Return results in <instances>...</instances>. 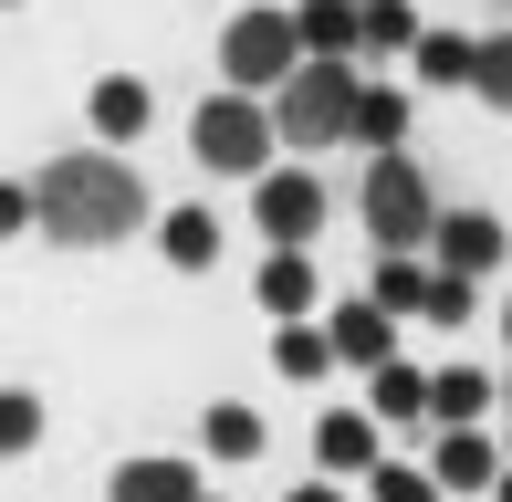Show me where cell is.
Returning <instances> with one entry per match:
<instances>
[{
    "mask_svg": "<svg viewBox=\"0 0 512 502\" xmlns=\"http://www.w3.org/2000/svg\"><path fill=\"white\" fill-rule=\"evenodd\" d=\"M147 220V189H136L126 168H105V157H53L42 168V231L63 241H115Z\"/></svg>",
    "mask_w": 512,
    "mask_h": 502,
    "instance_id": "1",
    "label": "cell"
},
{
    "mask_svg": "<svg viewBox=\"0 0 512 502\" xmlns=\"http://www.w3.org/2000/svg\"><path fill=\"white\" fill-rule=\"evenodd\" d=\"M356 105H366V84H356V63H304V74L283 84V105H272V126H283V147H335V136H356Z\"/></svg>",
    "mask_w": 512,
    "mask_h": 502,
    "instance_id": "2",
    "label": "cell"
},
{
    "mask_svg": "<svg viewBox=\"0 0 512 502\" xmlns=\"http://www.w3.org/2000/svg\"><path fill=\"white\" fill-rule=\"evenodd\" d=\"M220 63H230V84H293L314 53H304V21L241 11V21H230V42H220Z\"/></svg>",
    "mask_w": 512,
    "mask_h": 502,
    "instance_id": "3",
    "label": "cell"
},
{
    "mask_svg": "<svg viewBox=\"0 0 512 502\" xmlns=\"http://www.w3.org/2000/svg\"><path fill=\"white\" fill-rule=\"evenodd\" d=\"M366 231H377L387 251H408L418 231H429V178H418L408 157H377V168H366Z\"/></svg>",
    "mask_w": 512,
    "mask_h": 502,
    "instance_id": "4",
    "label": "cell"
},
{
    "mask_svg": "<svg viewBox=\"0 0 512 502\" xmlns=\"http://www.w3.org/2000/svg\"><path fill=\"white\" fill-rule=\"evenodd\" d=\"M189 147L209 157V168H262V157H272V116L251 95H220V105H199Z\"/></svg>",
    "mask_w": 512,
    "mask_h": 502,
    "instance_id": "5",
    "label": "cell"
},
{
    "mask_svg": "<svg viewBox=\"0 0 512 502\" xmlns=\"http://www.w3.org/2000/svg\"><path fill=\"white\" fill-rule=\"evenodd\" d=\"M314 220H324V189L304 168H283V178H262V231L283 241V251H304L314 241Z\"/></svg>",
    "mask_w": 512,
    "mask_h": 502,
    "instance_id": "6",
    "label": "cell"
},
{
    "mask_svg": "<svg viewBox=\"0 0 512 502\" xmlns=\"http://www.w3.org/2000/svg\"><path fill=\"white\" fill-rule=\"evenodd\" d=\"M293 21H304V53H324V63H345L366 42V0H304Z\"/></svg>",
    "mask_w": 512,
    "mask_h": 502,
    "instance_id": "7",
    "label": "cell"
},
{
    "mask_svg": "<svg viewBox=\"0 0 512 502\" xmlns=\"http://www.w3.org/2000/svg\"><path fill=\"white\" fill-rule=\"evenodd\" d=\"M324 335H335V356H345V367H387V346H398V335H387V304H345Z\"/></svg>",
    "mask_w": 512,
    "mask_h": 502,
    "instance_id": "8",
    "label": "cell"
},
{
    "mask_svg": "<svg viewBox=\"0 0 512 502\" xmlns=\"http://www.w3.org/2000/svg\"><path fill=\"white\" fill-rule=\"evenodd\" d=\"M115 502H199V471H178V461H126V471H115Z\"/></svg>",
    "mask_w": 512,
    "mask_h": 502,
    "instance_id": "9",
    "label": "cell"
},
{
    "mask_svg": "<svg viewBox=\"0 0 512 502\" xmlns=\"http://www.w3.org/2000/svg\"><path fill=\"white\" fill-rule=\"evenodd\" d=\"M429 471H439V492H481V482H502V471H492V440H471V429H450Z\"/></svg>",
    "mask_w": 512,
    "mask_h": 502,
    "instance_id": "10",
    "label": "cell"
},
{
    "mask_svg": "<svg viewBox=\"0 0 512 502\" xmlns=\"http://www.w3.org/2000/svg\"><path fill=\"white\" fill-rule=\"evenodd\" d=\"M439 251H450V272H492V262H512V251H502V231H492L481 210H460L450 231H439Z\"/></svg>",
    "mask_w": 512,
    "mask_h": 502,
    "instance_id": "11",
    "label": "cell"
},
{
    "mask_svg": "<svg viewBox=\"0 0 512 502\" xmlns=\"http://www.w3.org/2000/svg\"><path fill=\"white\" fill-rule=\"evenodd\" d=\"M262 304L283 314V325L314 304V262H304V251H272V262H262Z\"/></svg>",
    "mask_w": 512,
    "mask_h": 502,
    "instance_id": "12",
    "label": "cell"
},
{
    "mask_svg": "<svg viewBox=\"0 0 512 502\" xmlns=\"http://www.w3.org/2000/svg\"><path fill=\"white\" fill-rule=\"evenodd\" d=\"M418 74H429V84H471V74H481V42H460V32H418Z\"/></svg>",
    "mask_w": 512,
    "mask_h": 502,
    "instance_id": "13",
    "label": "cell"
},
{
    "mask_svg": "<svg viewBox=\"0 0 512 502\" xmlns=\"http://www.w3.org/2000/svg\"><path fill=\"white\" fill-rule=\"evenodd\" d=\"M429 408H439V419H471V408H492V377H471V367H439V377H429Z\"/></svg>",
    "mask_w": 512,
    "mask_h": 502,
    "instance_id": "14",
    "label": "cell"
},
{
    "mask_svg": "<svg viewBox=\"0 0 512 502\" xmlns=\"http://www.w3.org/2000/svg\"><path fill=\"white\" fill-rule=\"evenodd\" d=\"M95 126L105 136H136V126H147V84H126V74L95 84Z\"/></svg>",
    "mask_w": 512,
    "mask_h": 502,
    "instance_id": "15",
    "label": "cell"
},
{
    "mask_svg": "<svg viewBox=\"0 0 512 502\" xmlns=\"http://www.w3.org/2000/svg\"><path fill=\"white\" fill-rule=\"evenodd\" d=\"M168 262H189V272H209V262H220V220L178 210V220H168Z\"/></svg>",
    "mask_w": 512,
    "mask_h": 502,
    "instance_id": "16",
    "label": "cell"
},
{
    "mask_svg": "<svg viewBox=\"0 0 512 502\" xmlns=\"http://www.w3.org/2000/svg\"><path fill=\"white\" fill-rule=\"evenodd\" d=\"M366 42L377 53H418V11L408 0H366Z\"/></svg>",
    "mask_w": 512,
    "mask_h": 502,
    "instance_id": "17",
    "label": "cell"
},
{
    "mask_svg": "<svg viewBox=\"0 0 512 502\" xmlns=\"http://www.w3.org/2000/svg\"><path fill=\"white\" fill-rule=\"evenodd\" d=\"M209 450H220V461H251V450H262V419H251V408H209Z\"/></svg>",
    "mask_w": 512,
    "mask_h": 502,
    "instance_id": "18",
    "label": "cell"
},
{
    "mask_svg": "<svg viewBox=\"0 0 512 502\" xmlns=\"http://www.w3.org/2000/svg\"><path fill=\"white\" fill-rule=\"evenodd\" d=\"M324 471H366V450H377V440H366V419H324Z\"/></svg>",
    "mask_w": 512,
    "mask_h": 502,
    "instance_id": "19",
    "label": "cell"
},
{
    "mask_svg": "<svg viewBox=\"0 0 512 502\" xmlns=\"http://www.w3.org/2000/svg\"><path fill=\"white\" fill-rule=\"evenodd\" d=\"M356 136H366V147H398V136H408V95H366L356 105Z\"/></svg>",
    "mask_w": 512,
    "mask_h": 502,
    "instance_id": "20",
    "label": "cell"
},
{
    "mask_svg": "<svg viewBox=\"0 0 512 502\" xmlns=\"http://www.w3.org/2000/svg\"><path fill=\"white\" fill-rule=\"evenodd\" d=\"M429 408V377H408V367H377V419H418Z\"/></svg>",
    "mask_w": 512,
    "mask_h": 502,
    "instance_id": "21",
    "label": "cell"
},
{
    "mask_svg": "<svg viewBox=\"0 0 512 502\" xmlns=\"http://www.w3.org/2000/svg\"><path fill=\"white\" fill-rule=\"evenodd\" d=\"M272 356H283V377H324V367H335V335H293V325H283V346H272Z\"/></svg>",
    "mask_w": 512,
    "mask_h": 502,
    "instance_id": "22",
    "label": "cell"
},
{
    "mask_svg": "<svg viewBox=\"0 0 512 502\" xmlns=\"http://www.w3.org/2000/svg\"><path fill=\"white\" fill-rule=\"evenodd\" d=\"M471 84H481V95H492L502 116H512V32H492V42H481V74H471Z\"/></svg>",
    "mask_w": 512,
    "mask_h": 502,
    "instance_id": "23",
    "label": "cell"
},
{
    "mask_svg": "<svg viewBox=\"0 0 512 502\" xmlns=\"http://www.w3.org/2000/svg\"><path fill=\"white\" fill-rule=\"evenodd\" d=\"M377 304H387V314L429 304V272H418V262H387V272H377Z\"/></svg>",
    "mask_w": 512,
    "mask_h": 502,
    "instance_id": "24",
    "label": "cell"
},
{
    "mask_svg": "<svg viewBox=\"0 0 512 502\" xmlns=\"http://www.w3.org/2000/svg\"><path fill=\"white\" fill-rule=\"evenodd\" d=\"M32 440H42V408L11 387V398H0V450H32Z\"/></svg>",
    "mask_w": 512,
    "mask_h": 502,
    "instance_id": "25",
    "label": "cell"
},
{
    "mask_svg": "<svg viewBox=\"0 0 512 502\" xmlns=\"http://www.w3.org/2000/svg\"><path fill=\"white\" fill-rule=\"evenodd\" d=\"M429 314L460 325V314H471V272H429Z\"/></svg>",
    "mask_w": 512,
    "mask_h": 502,
    "instance_id": "26",
    "label": "cell"
},
{
    "mask_svg": "<svg viewBox=\"0 0 512 502\" xmlns=\"http://www.w3.org/2000/svg\"><path fill=\"white\" fill-rule=\"evenodd\" d=\"M366 492H377V502H429V492H439V471H377Z\"/></svg>",
    "mask_w": 512,
    "mask_h": 502,
    "instance_id": "27",
    "label": "cell"
},
{
    "mask_svg": "<svg viewBox=\"0 0 512 502\" xmlns=\"http://www.w3.org/2000/svg\"><path fill=\"white\" fill-rule=\"evenodd\" d=\"M293 502H335V492H324V482H304V492H293Z\"/></svg>",
    "mask_w": 512,
    "mask_h": 502,
    "instance_id": "28",
    "label": "cell"
},
{
    "mask_svg": "<svg viewBox=\"0 0 512 502\" xmlns=\"http://www.w3.org/2000/svg\"><path fill=\"white\" fill-rule=\"evenodd\" d=\"M502 502H512V471H502Z\"/></svg>",
    "mask_w": 512,
    "mask_h": 502,
    "instance_id": "29",
    "label": "cell"
},
{
    "mask_svg": "<svg viewBox=\"0 0 512 502\" xmlns=\"http://www.w3.org/2000/svg\"><path fill=\"white\" fill-rule=\"evenodd\" d=\"M199 502H209V492H199Z\"/></svg>",
    "mask_w": 512,
    "mask_h": 502,
    "instance_id": "30",
    "label": "cell"
}]
</instances>
